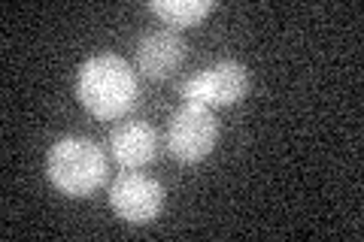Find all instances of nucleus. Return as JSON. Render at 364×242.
Returning <instances> with one entry per match:
<instances>
[{
	"instance_id": "4",
	"label": "nucleus",
	"mask_w": 364,
	"mask_h": 242,
	"mask_svg": "<svg viewBox=\"0 0 364 242\" xmlns=\"http://www.w3.org/2000/svg\"><path fill=\"white\" fill-rule=\"evenodd\" d=\"M109 206L122 221L149 224L164 209V188L152 176H143L136 170H124L109 185Z\"/></svg>"
},
{
	"instance_id": "8",
	"label": "nucleus",
	"mask_w": 364,
	"mask_h": 242,
	"mask_svg": "<svg viewBox=\"0 0 364 242\" xmlns=\"http://www.w3.org/2000/svg\"><path fill=\"white\" fill-rule=\"evenodd\" d=\"M149 9L170 28H195L200 18L213 13L215 4L213 0H149Z\"/></svg>"
},
{
	"instance_id": "5",
	"label": "nucleus",
	"mask_w": 364,
	"mask_h": 242,
	"mask_svg": "<svg viewBox=\"0 0 364 242\" xmlns=\"http://www.w3.org/2000/svg\"><path fill=\"white\" fill-rule=\"evenodd\" d=\"M249 91V73L237 61H219L191 76L186 85H179V94L186 103H200V106H231L240 103Z\"/></svg>"
},
{
	"instance_id": "7",
	"label": "nucleus",
	"mask_w": 364,
	"mask_h": 242,
	"mask_svg": "<svg viewBox=\"0 0 364 242\" xmlns=\"http://www.w3.org/2000/svg\"><path fill=\"white\" fill-rule=\"evenodd\" d=\"M109 152L124 170H140L158 155V133L146 121L119 124L109 133Z\"/></svg>"
},
{
	"instance_id": "1",
	"label": "nucleus",
	"mask_w": 364,
	"mask_h": 242,
	"mask_svg": "<svg viewBox=\"0 0 364 242\" xmlns=\"http://www.w3.org/2000/svg\"><path fill=\"white\" fill-rule=\"evenodd\" d=\"M79 103L97 119H119L128 112L140 85H136L134 67L119 55H95L79 67V82H76Z\"/></svg>"
},
{
	"instance_id": "6",
	"label": "nucleus",
	"mask_w": 364,
	"mask_h": 242,
	"mask_svg": "<svg viewBox=\"0 0 364 242\" xmlns=\"http://www.w3.org/2000/svg\"><path fill=\"white\" fill-rule=\"evenodd\" d=\"M188 55L186 40L176 31H149L136 43V67L149 79H170Z\"/></svg>"
},
{
	"instance_id": "3",
	"label": "nucleus",
	"mask_w": 364,
	"mask_h": 242,
	"mask_svg": "<svg viewBox=\"0 0 364 242\" xmlns=\"http://www.w3.org/2000/svg\"><path fill=\"white\" fill-rule=\"evenodd\" d=\"M215 140H219V121H215L213 109L200 106V103H186L170 115L167 124V152L182 164H198L210 152Z\"/></svg>"
},
{
	"instance_id": "2",
	"label": "nucleus",
	"mask_w": 364,
	"mask_h": 242,
	"mask_svg": "<svg viewBox=\"0 0 364 242\" xmlns=\"http://www.w3.org/2000/svg\"><path fill=\"white\" fill-rule=\"evenodd\" d=\"M46 172L67 197H91L107 179V155L85 136H64L49 148Z\"/></svg>"
}]
</instances>
